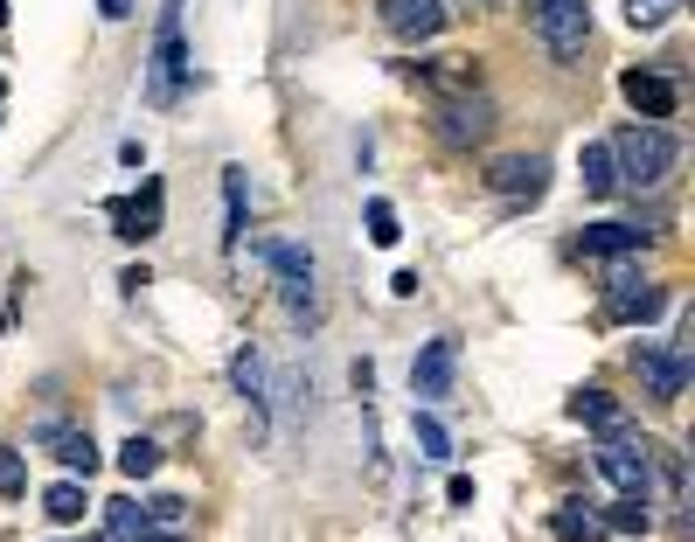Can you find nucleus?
Returning a JSON list of instances; mask_svg holds the SVG:
<instances>
[{
    "label": "nucleus",
    "mask_w": 695,
    "mask_h": 542,
    "mask_svg": "<svg viewBox=\"0 0 695 542\" xmlns=\"http://www.w3.org/2000/svg\"><path fill=\"white\" fill-rule=\"evenodd\" d=\"M605 146H613V161H619V188H661L668 175H675V161H682V140L668 133V125H654V119L619 125Z\"/></svg>",
    "instance_id": "obj_1"
},
{
    "label": "nucleus",
    "mask_w": 695,
    "mask_h": 542,
    "mask_svg": "<svg viewBox=\"0 0 695 542\" xmlns=\"http://www.w3.org/2000/svg\"><path fill=\"white\" fill-rule=\"evenodd\" d=\"M536 35L556 63L584 56V35H592V0H536Z\"/></svg>",
    "instance_id": "obj_2"
},
{
    "label": "nucleus",
    "mask_w": 695,
    "mask_h": 542,
    "mask_svg": "<svg viewBox=\"0 0 695 542\" xmlns=\"http://www.w3.org/2000/svg\"><path fill=\"white\" fill-rule=\"evenodd\" d=\"M265 265H272V278H278V299H286V313L293 320H313V257H307V244H265Z\"/></svg>",
    "instance_id": "obj_3"
},
{
    "label": "nucleus",
    "mask_w": 695,
    "mask_h": 542,
    "mask_svg": "<svg viewBox=\"0 0 695 542\" xmlns=\"http://www.w3.org/2000/svg\"><path fill=\"white\" fill-rule=\"evenodd\" d=\"M452 376H460V341L439 334V341L418 349V362H410V397L439 403V397H452Z\"/></svg>",
    "instance_id": "obj_4"
},
{
    "label": "nucleus",
    "mask_w": 695,
    "mask_h": 542,
    "mask_svg": "<svg viewBox=\"0 0 695 542\" xmlns=\"http://www.w3.org/2000/svg\"><path fill=\"white\" fill-rule=\"evenodd\" d=\"M188 77V49H181V8H161V35H154V77H146V91H154L161 104L181 91Z\"/></svg>",
    "instance_id": "obj_5"
},
{
    "label": "nucleus",
    "mask_w": 695,
    "mask_h": 542,
    "mask_svg": "<svg viewBox=\"0 0 695 542\" xmlns=\"http://www.w3.org/2000/svg\"><path fill=\"white\" fill-rule=\"evenodd\" d=\"M633 368H640L647 397H661V403H675L682 389H688V349H682V341H675V349H654V341H640V349H633Z\"/></svg>",
    "instance_id": "obj_6"
},
{
    "label": "nucleus",
    "mask_w": 695,
    "mask_h": 542,
    "mask_svg": "<svg viewBox=\"0 0 695 542\" xmlns=\"http://www.w3.org/2000/svg\"><path fill=\"white\" fill-rule=\"evenodd\" d=\"M598 473H605L619 494H647V487H654V445L605 439V445H598Z\"/></svg>",
    "instance_id": "obj_7"
},
{
    "label": "nucleus",
    "mask_w": 695,
    "mask_h": 542,
    "mask_svg": "<svg viewBox=\"0 0 695 542\" xmlns=\"http://www.w3.org/2000/svg\"><path fill=\"white\" fill-rule=\"evenodd\" d=\"M487 125H494V104H487L481 91H445V104H439V133H445L452 146L487 140Z\"/></svg>",
    "instance_id": "obj_8"
},
{
    "label": "nucleus",
    "mask_w": 695,
    "mask_h": 542,
    "mask_svg": "<svg viewBox=\"0 0 695 542\" xmlns=\"http://www.w3.org/2000/svg\"><path fill=\"white\" fill-rule=\"evenodd\" d=\"M161 209H167V188H161V181H146L140 195L112 202V230L125 236V244H146V236H161Z\"/></svg>",
    "instance_id": "obj_9"
},
{
    "label": "nucleus",
    "mask_w": 695,
    "mask_h": 542,
    "mask_svg": "<svg viewBox=\"0 0 695 542\" xmlns=\"http://www.w3.org/2000/svg\"><path fill=\"white\" fill-rule=\"evenodd\" d=\"M487 188L508 195V202H536L542 188H550V167H542V154H508L487 167Z\"/></svg>",
    "instance_id": "obj_10"
},
{
    "label": "nucleus",
    "mask_w": 695,
    "mask_h": 542,
    "mask_svg": "<svg viewBox=\"0 0 695 542\" xmlns=\"http://www.w3.org/2000/svg\"><path fill=\"white\" fill-rule=\"evenodd\" d=\"M619 91H626V104H633L640 119H675V104H682L675 77H661V70H626Z\"/></svg>",
    "instance_id": "obj_11"
},
{
    "label": "nucleus",
    "mask_w": 695,
    "mask_h": 542,
    "mask_svg": "<svg viewBox=\"0 0 695 542\" xmlns=\"http://www.w3.org/2000/svg\"><path fill=\"white\" fill-rule=\"evenodd\" d=\"M383 29L404 42H431L445 29V0H383Z\"/></svg>",
    "instance_id": "obj_12"
},
{
    "label": "nucleus",
    "mask_w": 695,
    "mask_h": 542,
    "mask_svg": "<svg viewBox=\"0 0 695 542\" xmlns=\"http://www.w3.org/2000/svg\"><path fill=\"white\" fill-rule=\"evenodd\" d=\"M35 445H49V452H56V460L70 466V473H84V480L98 473V445H91V431H70V424H42V431H35Z\"/></svg>",
    "instance_id": "obj_13"
},
{
    "label": "nucleus",
    "mask_w": 695,
    "mask_h": 542,
    "mask_svg": "<svg viewBox=\"0 0 695 542\" xmlns=\"http://www.w3.org/2000/svg\"><path fill=\"white\" fill-rule=\"evenodd\" d=\"M577 251L584 257H640L647 251V230L640 223H592L577 236Z\"/></svg>",
    "instance_id": "obj_14"
},
{
    "label": "nucleus",
    "mask_w": 695,
    "mask_h": 542,
    "mask_svg": "<svg viewBox=\"0 0 695 542\" xmlns=\"http://www.w3.org/2000/svg\"><path fill=\"white\" fill-rule=\"evenodd\" d=\"M577 181H584V195H619V161H613V146H605V140H592L577 154Z\"/></svg>",
    "instance_id": "obj_15"
},
{
    "label": "nucleus",
    "mask_w": 695,
    "mask_h": 542,
    "mask_svg": "<svg viewBox=\"0 0 695 542\" xmlns=\"http://www.w3.org/2000/svg\"><path fill=\"white\" fill-rule=\"evenodd\" d=\"M550 535H556V542H605V522L592 515V501H563V508L550 515Z\"/></svg>",
    "instance_id": "obj_16"
},
{
    "label": "nucleus",
    "mask_w": 695,
    "mask_h": 542,
    "mask_svg": "<svg viewBox=\"0 0 695 542\" xmlns=\"http://www.w3.org/2000/svg\"><path fill=\"white\" fill-rule=\"evenodd\" d=\"M661 307H668V286H633V278L613 286V320H654Z\"/></svg>",
    "instance_id": "obj_17"
},
{
    "label": "nucleus",
    "mask_w": 695,
    "mask_h": 542,
    "mask_svg": "<svg viewBox=\"0 0 695 542\" xmlns=\"http://www.w3.org/2000/svg\"><path fill=\"white\" fill-rule=\"evenodd\" d=\"M563 410H571V424H592V431H619V403L605 397V389H577V397L563 403Z\"/></svg>",
    "instance_id": "obj_18"
},
{
    "label": "nucleus",
    "mask_w": 695,
    "mask_h": 542,
    "mask_svg": "<svg viewBox=\"0 0 695 542\" xmlns=\"http://www.w3.org/2000/svg\"><path fill=\"white\" fill-rule=\"evenodd\" d=\"M146 529H154V515L140 501H104V542H140Z\"/></svg>",
    "instance_id": "obj_19"
},
{
    "label": "nucleus",
    "mask_w": 695,
    "mask_h": 542,
    "mask_svg": "<svg viewBox=\"0 0 695 542\" xmlns=\"http://www.w3.org/2000/svg\"><path fill=\"white\" fill-rule=\"evenodd\" d=\"M230 376H236V397L251 403V418H265V362H257V349H236Z\"/></svg>",
    "instance_id": "obj_20"
},
{
    "label": "nucleus",
    "mask_w": 695,
    "mask_h": 542,
    "mask_svg": "<svg viewBox=\"0 0 695 542\" xmlns=\"http://www.w3.org/2000/svg\"><path fill=\"white\" fill-rule=\"evenodd\" d=\"M223 195H230V230H223V244L236 251V244H244V230H251V195H244V167H223Z\"/></svg>",
    "instance_id": "obj_21"
},
{
    "label": "nucleus",
    "mask_w": 695,
    "mask_h": 542,
    "mask_svg": "<svg viewBox=\"0 0 695 542\" xmlns=\"http://www.w3.org/2000/svg\"><path fill=\"white\" fill-rule=\"evenodd\" d=\"M598 522H605V529H619V535H647V529H654V515H647V494H619V501L605 508Z\"/></svg>",
    "instance_id": "obj_22"
},
{
    "label": "nucleus",
    "mask_w": 695,
    "mask_h": 542,
    "mask_svg": "<svg viewBox=\"0 0 695 542\" xmlns=\"http://www.w3.org/2000/svg\"><path fill=\"white\" fill-rule=\"evenodd\" d=\"M84 508H91V501H84V487H77V480H56L49 494H42V515H49V522H56V529H70V522H84Z\"/></svg>",
    "instance_id": "obj_23"
},
{
    "label": "nucleus",
    "mask_w": 695,
    "mask_h": 542,
    "mask_svg": "<svg viewBox=\"0 0 695 542\" xmlns=\"http://www.w3.org/2000/svg\"><path fill=\"white\" fill-rule=\"evenodd\" d=\"M119 473H125V480H154V473H161V445L133 431V439L119 445Z\"/></svg>",
    "instance_id": "obj_24"
},
{
    "label": "nucleus",
    "mask_w": 695,
    "mask_h": 542,
    "mask_svg": "<svg viewBox=\"0 0 695 542\" xmlns=\"http://www.w3.org/2000/svg\"><path fill=\"white\" fill-rule=\"evenodd\" d=\"M410 431H418V452H424V460H452V431L431 418V410H418V418H410Z\"/></svg>",
    "instance_id": "obj_25"
},
{
    "label": "nucleus",
    "mask_w": 695,
    "mask_h": 542,
    "mask_svg": "<svg viewBox=\"0 0 695 542\" xmlns=\"http://www.w3.org/2000/svg\"><path fill=\"white\" fill-rule=\"evenodd\" d=\"M675 14H682V0H626V21H633V29H668Z\"/></svg>",
    "instance_id": "obj_26"
},
{
    "label": "nucleus",
    "mask_w": 695,
    "mask_h": 542,
    "mask_svg": "<svg viewBox=\"0 0 695 542\" xmlns=\"http://www.w3.org/2000/svg\"><path fill=\"white\" fill-rule=\"evenodd\" d=\"M397 236H404V230H397V209H389L383 195H376V202H368V244H383V251H389Z\"/></svg>",
    "instance_id": "obj_27"
},
{
    "label": "nucleus",
    "mask_w": 695,
    "mask_h": 542,
    "mask_svg": "<svg viewBox=\"0 0 695 542\" xmlns=\"http://www.w3.org/2000/svg\"><path fill=\"white\" fill-rule=\"evenodd\" d=\"M0 494H8V501H14V494H29V460H21L14 445H0Z\"/></svg>",
    "instance_id": "obj_28"
},
{
    "label": "nucleus",
    "mask_w": 695,
    "mask_h": 542,
    "mask_svg": "<svg viewBox=\"0 0 695 542\" xmlns=\"http://www.w3.org/2000/svg\"><path fill=\"white\" fill-rule=\"evenodd\" d=\"M445 501H452V508L473 501V480H466V473H452V480H445Z\"/></svg>",
    "instance_id": "obj_29"
},
{
    "label": "nucleus",
    "mask_w": 695,
    "mask_h": 542,
    "mask_svg": "<svg viewBox=\"0 0 695 542\" xmlns=\"http://www.w3.org/2000/svg\"><path fill=\"white\" fill-rule=\"evenodd\" d=\"M98 14L104 21H125V14H133V0H98Z\"/></svg>",
    "instance_id": "obj_30"
},
{
    "label": "nucleus",
    "mask_w": 695,
    "mask_h": 542,
    "mask_svg": "<svg viewBox=\"0 0 695 542\" xmlns=\"http://www.w3.org/2000/svg\"><path fill=\"white\" fill-rule=\"evenodd\" d=\"M140 542H174V535H161V529H146V535H140Z\"/></svg>",
    "instance_id": "obj_31"
},
{
    "label": "nucleus",
    "mask_w": 695,
    "mask_h": 542,
    "mask_svg": "<svg viewBox=\"0 0 695 542\" xmlns=\"http://www.w3.org/2000/svg\"><path fill=\"white\" fill-rule=\"evenodd\" d=\"M0 21H8V0H0Z\"/></svg>",
    "instance_id": "obj_32"
},
{
    "label": "nucleus",
    "mask_w": 695,
    "mask_h": 542,
    "mask_svg": "<svg viewBox=\"0 0 695 542\" xmlns=\"http://www.w3.org/2000/svg\"><path fill=\"white\" fill-rule=\"evenodd\" d=\"M167 8H181V0H167Z\"/></svg>",
    "instance_id": "obj_33"
},
{
    "label": "nucleus",
    "mask_w": 695,
    "mask_h": 542,
    "mask_svg": "<svg viewBox=\"0 0 695 542\" xmlns=\"http://www.w3.org/2000/svg\"><path fill=\"white\" fill-rule=\"evenodd\" d=\"M91 542H104V535H91Z\"/></svg>",
    "instance_id": "obj_34"
},
{
    "label": "nucleus",
    "mask_w": 695,
    "mask_h": 542,
    "mask_svg": "<svg viewBox=\"0 0 695 542\" xmlns=\"http://www.w3.org/2000/svg\"><path fill=\"white\" fill-rule=\"evenodd\" d=\"M487 8H494V0H487Z\"/></svg>",
    "instance_id": "obj_35"
}]
</instances>
